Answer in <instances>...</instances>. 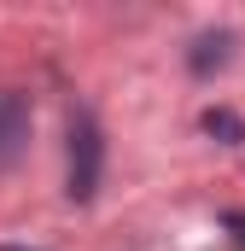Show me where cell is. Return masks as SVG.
I'll use <instances>...</instances> for the list:
<instances>
[{"instance_id":"cell-1","label":"cell","mask_w":245,"mask_h":251,"mask_svg":"<svg viewBox=\"0 0 245 251\" xmlns=\"http://www.w3.org/2000/svg\"><path fill=\"white\" fill-rule=\"evenodd\" d=\"M99 176H105V134L88 111L70 117V176H64V193L76 204H88L99 193Z\"/></svg>"},{"instance_id":"cell-2","label":"cell","mask_w":245,"mask_h":251,"mask_svg":"<svg viewBox=\"0 0 245 251\" xmlns=\"http://www.w3.org/2000/svg\"><path fill=\"white\" fill-rule=\"evenodd\" d=\"M29 128H35V111H29V94L6 88L0 94V170H12L29 146Z\"/></svg>"},{"instance_id":"cell-3","label":"cell","mask_w":245,"mask_h":251,"mask_svg":"<svg viewBox=\"0 0 245 251\" xmlns=\"http://www.w3.org/2000/svg\"><path fill=\"white\" fill-rule=\"evenodd\" d=\"M234 47H240L234 29H204V35H193V47H187V70H193V76H216L222 64L234 59Z\"/></svg>"},{"instance_id":"cell-4","label":"cell","mask_w":245,"mask_h":251,"mask_svg":"<svg viewBox=\"0 0 245 251\" xmlns=\"http://www.w3.org/2000/svg\"><path fill=\"white\" fill-rule=\"evenodd\" d=\"M198 128H204V134H216L222 146H234V140H245V123L234 117V111H228V105H210V111L198 117Z\"/></svg>"},{"instance_id":"cell-5","label":"cell","mask_w":245,"mask_h":251,"mask_svg":"<svg viewBox=\"0 0 245 251\" xmlns=\"http://www.w3.org/2000/svg\"><path fill=\"white\" fill-rule=\"evenodd\" d=\"M222 228H228V240L245 251V210H228V216H222Z\"/></svg>"},{"instance_id":"cell-6","label":"cell","mask_w":245,"mask_h":251,"mask_svg":"<svg viewBox=\"0 0 245 251\" xmlns=\"http://www.w3.org/2000/svg\"><path fill=\"white\" fill-rule=\"evenodd\" d=\"M0 251H18V246H0Z\"/></svg>"}]
</instances>
